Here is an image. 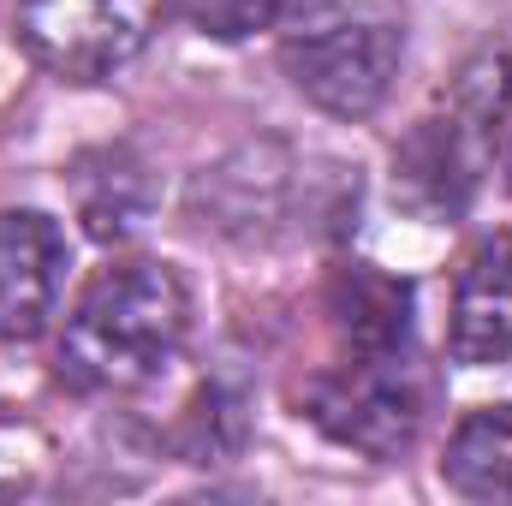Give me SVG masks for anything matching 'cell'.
Wrapping results in <instances>:
<instances>
[{"label":"cell","mask_w":512,"mask_h":506,"mask_svg":"<svg viewBox=\"0 0 512 506\" xmlns=\"http://www.w3.org/2000/svg\"><path fill=\"white\" fill-rule=\"evenodd\" d=\"M191 298L167 262L131 256L102 268L66 316L54 370L78 393H131L155 381L185 346Z\"/></svg>","instance_id":"obj_1"},{"label":"cell","mask_w":512,"mask_h":506,"mask_svg":"<svg viewBox=\"0 0 512 506\" xmlns=\"http://www.w3.org/2000/svg\"><path fill=\"white\" fill-rule=\"evenodd\" d=\"M405 30L382 0H310L280 36V66L334 120H370L393 90Z\"/></svg>","instance_id":"obj_2"},{"label":"cell","mask_w":512,"mask_h":506,"mask_svg":"<svg viewBox=\"0 0 512 506\" xmlns=\"http://www.w3.org/2000/svg\"><path fill=\"white\" fill-rule=\"evenodd\" d=\"M429 411V381L417 370L411 346L405 352H346V364L304 381V417L364 453V459H399Z\"/></svg>","instance_id":"obj_3"},{"label":"cell","mask_w":512,"mask_h":506,"mask_svg":"<svg viewBox=\"0 0 512 506\" xmlns=\"http://www.w3.org/2000/svg\"><path fill=\"white\" fill-rule=\"evenodd\" d=\"M161 12L167 0H24L18 36L42 72L66 84H102L149 48Z\"/></svg>","instance_id":"obj_4"},{"label":"cell","mask_w":512,"mask_h":506,"mask_svg":"<svg viewBox=\"0 0 512 506\" xmlns=\"http://www.w3.org/2000/svg\"><path fill=\"white\" fill-rule=\"evenodd\" d=\"M66 233L42 209H0V340L24 346L36 340L66 292Z\"/></svg>","instance_id":"obj_5"},{"label":"cell","mask_w":512,"mask_h":506,"mask_svg":"<svg viewBox=\"0 0 512 506\" xmlns=\"http://www.w3.org/2000/svg\"><path fill=\"white\" fill-rule=\"evenodd\" d=\"M447 358L471 370L512 358V233H489L465 256L459 286H453Z\"/></svg>","instance_id":"obj_6"},{"label":"cell","mask_w":512,"mask_h":506,"mask_svg":"<svg viewBox=\"0 0 512 506\" xmlns=\"http://www.w3.org/2000/svg\"><path fill=\"white\" fill-rule=\"evenodd\" d=\"M328 310H334L346 352H405L411 346V286L370 262H352L334 274Z\"/></svg>","instance_id":"obj_7"},{"label":"cell","mask_w":512,"mask_h":506,"mask_svg":"<svg viewBox=\"0 0 512 506\" xmlns=\"http://www.w3.org/2000/svg\"><path fill=\"white\" fill-rule=\"evenodd\" d=\"M441 483L465 501H512V405H477L459 417L441 453Z\"/></svg>","instance_id":"obj_8"},{"label":"cell","mask_w":512,"mask_h":506,"mask_svg":"<svg viewBox=\"0 0 512 506\" xmlns=\"http://www.w3.org/2000/svg\"><path fill=\"white\" fill-rule=\"evenodd\" d=\"M179 6H185L191 30H203L215 42H245L256 30H268L292 0H179Z\"/></svg>","instance_id":"obj_9"},{"label":"cell","mask_w":512,"mask_h":506,"mask_svg":"<svg viewBox=\"0 0 512 506\" xmlns=\"http://www.w3.org/2000/svg\"><path fill=\"white\" fill-rule=\"evenodd\" d=\"M501 167H507V191H512V60L501 78Z\"/></svg>","instance_id":"obj_10"}]
</instances>
